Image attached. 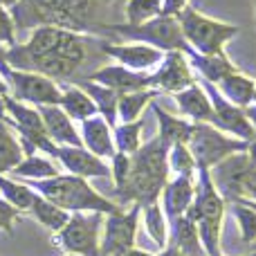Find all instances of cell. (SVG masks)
Here are the masks:
<instances>
[{
  "label": "cell",
  "instance_id": "obj_1",
  "mask_svg": "<svg viewBox=\"0 0 256 256\" xmlns=\"http://www.w3.org/2000/svg\"><path fill=\"white\" fill-rule=\"evenodd\" d=\"M7 61L14 68L32 70L48 79H66L86 61V38L70 30L40 25L34 30L27 45H14L9 50Z\"/></svg>",
  "mask_w": 256,
  "mask_h": 256
},
{
  "label": "cell",
  "instance_id": "obj_2",
  "mask_svg": "<svg viewBox=\"0 0 256 256\" xmlns=\"http://www.w3.org/2000/svg\"><path fill=\"white\" fill-rule=\"evenodd\" d=\"M106 0H20L14 7L18 27L54 25L61 30H99L94 22Z\"/></svg>",
  "mask_w": 256,
  "mask_h": 256
},
{
  "label": "cell",
  "instance_id": "obj_3",
  "mask_svg": "<svg viewBox=\"0 0 256 256\" xmlns=\"http://www.w3.org/2000/svg\"><path fill=\"white\" fill-rule=\"evenodd\" d=\"M168 146L160 137L150 140L142 148H137L135 158L130 160V173L120 191L122 200H135L137 204H153L160 191L166 186L168 173Z\"/></svg>",
  "mask_w": 256,
  "mask_h": 256
},
{
  "label": "cell",
  "instance_id": "obj_4",
  "mask_svg": "<svg viewBox=\"0 0 256 256\" xmlns=\"http://www.w3.org/2000/svg\"><path fill=\"white\" fill-rule=\"evenodd\" d=\"M36 189L43 194L45 200L52 204L66 209V212H84V209H92L97 214H120V207L112 204L110 200L102 198L88 186L84 178L76 176H56L50 178L45 182L34 184Z\"/></svg>",
  "mask_w": 256,
  "mask_h": 256
},
{
  "label": "cell",
  "instance_id": "obj_5",
  "mask_svg": "<svg viewBox=\"0 0 256 256\" xmlns=\"http://www.w3.org/2000/svg\"><path fill=\"white\" fill-rule=\"evenodd\" d=\"M189 216L194 222H198V234L202 240V248L209 256H218V236H220V222L225 214V202L218 196L216 186L212 182L209 168H200V194L196 198V204L189 207Z\"/></svg>",
  "mask_w": 256,
  "mask_h": 256
},
{
  "label": "cell",
  "instance_id": "obj_6",
  "mask_svg": "<svg viewBox=\"0 0 256 256\" xmlns=\"http://www.w3.org/2000/svg\"><path fill=\"white\" fill-rule=\"evenodd\" d=\"M178 22H180L184 40L194 45L198 52H202L204 56L220 54L222 45H225L232 36L238 34V27L236 25H225V22L204 18L191 7H184L178 14Z\"/></svg>",
  "mask_w": 256,
  "mask_h": 256
},
{
  "label": "cell",
  "instance_id": "obj_7",
  "mask_svg": "<svg viewBox=\"0 0 256 256\" xmlns=\"http://www.w3.org/2000/svg\"><path fill=\"white\" fill-rule=\"evenodd\" d=\"M99 30H115L117 34L128 36V38L144 40L150 48H162L168 52H189V43L184 40L180 30V22L176 16H158L142 25H102Z\"/></svg>",
  "mask_w": 256,
  "mask_h": 256
},
{
  "label": "cell",
  "instance_id": "obj_8",
  "mask_svg": "<svg viewBox=\"0 0 256 256\" xmlns=\"http://www.w3.org/2000/svg\"><path fill=\"white\" fill-rule=\"evenodd\" d=\"M186 144H189L198 168H209L234 153H245L250 142L225 137L209 124H194V132Z\"/></svg>",
  "mask_w": 256,
  "mask_h": 256
},
{
  "label": "cell",
  "instance_id": "obj_9",
  "mask_svg": "<svg viewBox=\"0 0 256 256\" xmlns=\"http://www.w3.org/2000/svg\"><path fill=\"white\" fill-rule=\"evenodd\" d=\"M212 182L225 194V198L238 202L256 194V166L250 162L248 153L230 155L214 166Z\"/></svg>",
  "mask_w": 256,
  "mask_h": 256
},
{
  "label": "cell",
  "instance_id": "obj_10",
  "mask_svg": "<svg viewBox=\"0 0 256 256\" xmlns=\"http://www.w3.org/2000/svg\"><path fill=\"white\" fill-rule=\"evenodd\" d=\"M99 220L102 216L92 214V216H70L68 225L56 236V243L63 250L76 254V256H102L99 254Z\"/></svg>",
  "mask_w": 256,
  "mask_h": 256
},
{
  "label": "cell",
  "instance_id": "obj_11",
  "mask_svg": "<svg viewBox=\"0 0 256 256\" xmlns=\"http://www.w3.org/2000/svg\"><path fill=\"white\" fill-rule=\"evenodd\" d=\"M7 79L12 81L14 97L20 102H32L38 106H56L61 104V92L54 86L52 79L36 72H20V70H9Z\"/></svg>",
  "mask_w": 256,
  "mask_h": 256
},
{
  "label": "cell",
  "instance_id": "obj_12",
  "mask_svg": "<svg viewBox=\"0 0 256 256\" xmlns=\"http://www.w3.org/2000/svg\"><path fill=\"white\" fill-rule=\"evenodd\" d=\"M140 207L135 204L128 214H110L106 220V236L102 243V256H124L128 250H132L137 236V218H140Z\"/></svg>",
  "mask_w": 256,
  "mask_h": 256
},
{
  "label": "cell",
  "instance_id": "obj_13",
  "mask_svg": "<svg viewBox=\"0 0 256 256\" xmlns=\"http://www.w3.org/2000/svg\"><path fill=\"white\" fill-rule=\"evenodd\" d=\"M207 90H209L212 102H214V117H216L214 124L225 128V130H230V132H234V135L240 137L243 142H252L256 137V132H254L252 124H250L248 115L243 112V108H238V106H234V104L220 99V94H218L216 90H212L209 86H207Z\"/></svg>",
  "mask_w": 256,
  "mask_h": 256
},
{
  "label": "cell",
  "instance_id": "obj_14",
  "mask_svg": "<svg viewBox=\"0 0 256 256\" xmlns=\"http://www.w3.org/2000/svg\"><path fill=\"white\" fill-rule=\"evenodd\" d=\"M90 81H99L102 86L115 90L117 94H128V92H140L142 88L153 84V76L148 74H135V72L126 70L122 66H108L104 70H97L90 74Z\"/></svg>",
  "mask_w": 256,
  "mask_h": 256
},
{
  "label": "cell",
  "instance_id": "obj_15",
  "mask_svg": "<svg viewBox=\"0 0 256 256\" xmlns=\"http://www.w3.org/2000/svg\"><path fill=\"white\" fill-rule=\"evenodd\" d=\"M56 158L68 166V171H72L76 178H90V176H108L110 168L97 158V155L84 150L81 146H61L56 150Z\"/></svg>",
  "mask_w": 256,
  "mask_h": 256
},
{
  "label": "cell",
  "instance_id": "obj_16",
  "mask_svg": "<svg viewBox=\"0 0 256 256\" xmlns=\"http://www.w3.org/2000/svg\"><path fill=\"white\" fill-rule=\"evenodd\" d=\"M153 84H160L168 92H180V90H186L189 86H194V76H191V70L186 66L184 56L180 52H168L164 66L153 76Z\"/></svg>",
  "mask_w": 256,
  "mask_h": 256
},
{
  "label": "cell",
  "instance_id": "obj_17",
  "mask_svg": "<svg viewBox=\"0 0 256 256\" xmlns=\"http://www.w3.org/2000/svg\"><path fill=\"white\" fill-rule=\"evenodd\" d=\"M104 52L115 56L117 61H122L124 66L132 68V70H144V68H150L155 63L162 61V52L150 45H108L104 43Z\"/></svg>",
  "mask_w": 256,
  "mask_h": 256
},
{
  "label": "cell",
  "instance_id": "obj_18",
  "mask_svg": "<svg viewBox=\"0 0 256 256\" xmlns=\"http://www.w3.org/2000/svg\"><path fill=\"white\" fill-rule=\"evenodd\" d=\"M40 117H43V124L50 140L61 142V144L68 146H81V137L76 135L70 117L63 110H58L56 106H40Z\"/></svg>",
  "mask_w": 256,
  "mask_h": 256
},
{
  "label": "cell",
  "instance_id": "obj_19",
  "mask_svg": "<svg viewBox=\"0 0 256 256\" xmlns=\"http://www.w3.org/2000/svg\"><path fill=\"white\" fill-rule=\"evenodd\" d=\"M164 207H166L168 218H180L182 214L189 209L191 200H194V186H191V176H180L173 180L171 184L164 186Z\"/></svg>",
  "mask_w": 256,
  "mask_h": 256
},
{
  "label": "cell",
  "instance_id": "obj_20",
  "mask_svg": "<svg viewBox=\"0 0 256 256\" xmlns=\"http://www.w3.org/2000/svg\"><path fill=\"white\" fill-rule=\"evenodd\" d=\"M178 104H180L182 112H184V115H189V117H194L198 124L216 120V117H214V106L209 104V99L204 97V92L196 84L189 86L184 92L178 94Z\"/></svg>",
  "mask_w": 256,
  "mask_h": 256
},
{
  "label": "cell",
  "instance_id": "obj_21",
  "mask_svg": "<svg viewBox=\"0 0 256 256\" xmlns=\"http://www.w3.org/2000/svg\"><path fill=\"white\" fill-rule=\"evenodd\" d=\"M218 86H220L222 94L230 99V104H234V106L245 108L254 102L256 84L252 79H248V76L238 74V72H232V74L222 76V79L218 81Z\"/></svg>",
  "mask_w": 256,
  "mask_h": 256
},
{
  "label": "cell",
  "instance_id": "obj_22",
  "mask_svg": "<svg viewBox=\"0 0 256 256\" xmlns=\"http://www.w3.org/2000/svg\"><path fill=\"white\" fill-rule=\"evenodd\" d=\"M84 142L90 148L92 155H112L115 158V146H112V137L108 132L106 122L102 120H86L84 122Z\"/></svg>",
  "mask_w": 256,
  "mask_h": 256
},
{
  "label": "cell",
  "instance_id": "obj_23",
  "mask_svg": "<svg viewBox=\"0 0 256 256\" xmlns=\"http://www.w3.org/2000/svg\"><path fill=\"white\" fill-rule=\"evenodd\" d=\"M155 115L160 117V140L171 148L173 144H186L194 132V124L189 122H182V120H176V117L166 115L160 106H153Z\"/></svg>",
  "mask_w": 256,
  "mask_h": 256
},
{
  "label": "cell",
  "instance_id": "obj_24",
  "mask_svg": "<svg viewBox=\"0 0 256 256\" xmlns=\"http://www.w3.org/2000/svg\"><path fill=\"white\" fill-rule=\"evenodd\" d=\"M176 248L182 256H204L198 227L191 218H176Z\"/></svg>",
  "mask_w": 256,
  "mask_h": 256
},
{
  "label": "cell",
  "instance_id": "obj_25",
  "mask_svg": "<svg viewBox=\"0 0 256 256\" xmlns=\"http://www.w3.org/2000/svg\"><path fill=\"white\" fill-rule=\"evenodd\" d=\"M30 212L38 218V222H43L45 227H50V230H54V232H61L63 227L68 225V220H70V214H68L66 209L56 207V204H52L50 200L38 198V196L34 198V204H32Z\"/></svg>",
  "mask_w": 256,
  "mask_h": 256
},
{
  "label": "cell",
  "instance_id": "obj_26",
  "mask_svg": "<svg viewBox=\"0 0 256 256\" xmlns=\"http://www.w3.org/2000/svg\"><path fill=\"white\" fill-rule=\"evenodd\" d=\"M61 106L66 108L68 117H72V120L86 122L88 117H92L97 112V106H94L92 99L76 88H70L66 94H61Z\"/></svg>",
  "mask_w": 256,
  "mask_h": 256
},
{
  "label": "cell",
  "instance_id": "obj_27",
  "mask_svg": "<svg viewBox=\"0 0 256 256\" xmlns=\"http://www.w3.org/2000/svg\"><path fill=\"white\" fill-rule=\"evenodd\" d=\"M84 88L88 90V94H92L94 106L97 110H102L106 115V122L110 126L117 124V102H120V94L115 90L106 88V86H92V84H84Z\"/></svg>",
  "mask_w": 256,
  "mask_h": 256
},
{
  "label": "cell",
  "instance_id": "obj_28",
  "mask_svg": "<svg viewBox=\"0 0 256 256\" xmlns=\"http://www.w3.org/2000/svg\"><path fill=\"white\" fill-rule=\"evenodd\" d=\"M22 162V148L12 137L9 128L0 122V173L12 171Z\"/></svg>",
  "mask_w": 256,
  "mask_h": 256
},
{
  "label": "cell",
  "instance_id": "obj_29",
  "mask_svg": "<svg viewBox=\"0 0 256 256\" xmlns=\"http://www.w3.org/2000/svg\"><path fill=\"white\" fill-rule=\"evenodd\" d=\"M162 14V0H128L126 18L128 25H142Z\"/></svg>",
  "mask_w": 256,
  "mask_h": 256
},
{
  "label": "cell",
  "instance_id": "obj_30",
  "mask_svg": "<svg viewBox=\"0 0 256 256\" xmlns=\"http://www.w3.org/2000/svg\"><path fill=\"white\" fill-rule=\"evenodd\" d=\"M189 56H191V61L202 70V74L207 76L209 81H220L222 76L236 72V68L232 66L222 54H214V56H194V54H189Z\"/></svg>",
  "mask_w": 256,
  "mask_h": 256
},
{
  "label": "cell",
  "instance_id": "obj_31",
  "mask_svg": "<svg viewBox=\"0 0 256 256\" xmlns=\"http://www.w3.org/2000/svg\"><path fill=\"white\" fill-rule=\"evenodd\" d=\"M150 99H155V90H146V92L140 90V92L120 94V102H117V106H120V117L126 122V124H130L132 120L140 117L142 108H144Z\"/></svg>",
  "mask_w": 256,
  "mask_h": 256
},
{
  "label": "cell",
  "instance_id": "obj_32",
  "mask_svg": "<svg viewBox=\"0 0 256 256\" xmlns=\"http://www.w3.org/2000/svg\"><path fill=\"white\" fill-rule=\"evenodd\" d=\"M0 191H2V196L7 198V202L12 204V207H16L18 212H20V209H32L34 198H36V194L30 186H22L12 180H4L2 176H0Z\"/></svg>",
  "mask_w": 256,
  "mask_h": 256
},
{
  "label": "cell",
  "instance_id": "obj_33",
  "mask_svg": "<svg viewBox=\"0 0 256 256\" xmlns=\"http://www.w3.org/2000/svg\"><path fill=\"white\" fill-rule=\"evenodd\" d=\"M14 171L22 178H56L58 176V168L54 166L52 162H48V160H43V158H36V155L22 160Z\"/></svg>",
  "mask_w": 256,
  "mask_h": 256
},
{
  "label": "cell",
  "instance_id": "obj_34",
  "mask_svg": "<svg viewBox=\"0 0 256 256\" xmlns=\"http://www.w3.org/2000/svg\"><path fill=\"white\" fill-rule=\"evenodd\" d=\"M144 220H146V227H148L150 238L158 243V248L166 245V227H164L162 212H160V207L155 202L144 207Z\"/></svg>",
  "mask_w": 256,
  "mask_h": 256
},
{
  "label": "cell",
  "instance_id": "obj_35",
  "mask_svg": "<svg viewBox=\"0 0 256 256\" xmlns=\"http://www.w3.org/2000/svg\"><path fill=\"white\" fill-rule=\"evenodd\" d=\"M140 130H142V122L137 124H124L117 128L115 132V140L117 146H120V153H137L140 148Z\"/></svg>",
  "mask_w": 256,
  "mask_h": 256
},
{
  "label": "cell",
  "instance_id": "obj_36",
  "mask_svg": "<svg viewBox=\"0 0 256 256\" xmlns=\"http://www.w3.org/2000/svg\"><path fill=\"white\" fill-rule=\"evenodd\" d=\"M234 214H236V218H238L243 240L245 243H254L256 240V212L252 207H248L245 202H236Z\"/></svg>",
  "mask_w": 256,
  "mask_h": 256
},
{
  "label": "cell",
  "instance_id": "obj_37",
  "mask_svg": "<svg viewBox=\"0 0 256 256\" xmlns=\"http://www.w3.org/2000/svg\"><path fill=\"white\" fill-rule=\"evenodd\" d=\"M173 155H171V168H176L180 176H191V168H194L196 160L189 153L186 144H173Z\"/></svg>",
  "mask_w": 256,
  "mask_h": 256
},
{
  "label": "cell",
  "instance_id": "obj_38",
  "mask_svg": "<svg viewBox=\"0 0 256 256\" xmlns=\"http://www.w3.org/2000/svg\"><path fill=\"white\" fill-rule=\"evenodd\" d=\"M128 173H130V158L126 153H115V184L117 191L124 189Z\"/></svg>",
  "mask_w": 256,
  "mask_h": 256
},
{
  "label": "cell",
  "instance_id": "obj_39",
  "mask_svg": "<svg viewBox=\"0 0 256 256\" xmlns=\"http://www.w3.org/2000/svg\"><path fill=\"white\" fill-rule=\"evenodd\" d=\"M2 43L14 48V22L9 18V14L4 12V7H0V45Z\"/></svg>",
  "mask_w": 256,
  "mask_h": 256
},
{
  "label": "cell",
  "instance_id": "obj_40",
  "mask_svg": "<svg viewBox=\"0 0 256 256\" xmlns=\"http://www.w3.org/2000/svg\"><path fill=\"white\" fill-rule=\"evenodd\" d=\"M16 216H18V209L12 207L9 202H4V200H0V230L12 232V225H14V220H16Z\"/></svg>",
  "mask_w": 256,
  "mask_h": 256
},
{
  "label": "cell",
  "instance_id": "obj_41",
  "mask_svg": "<svg viewBox=\"0 0 256 256\" xmlns=\"http://www.w3.org/2000/svg\"><path fill=\"white\" fill-rule=\"evenodd\" d=\"M186 0H162V14L160 16H178L184 9Z\"/></svg>",
  "mask_w": 256,
  "mask_h": 256
},
{
  "label": "cell",
  "instance_id": "obj_42",
  "mask_svg": "<svg viewBox=\"0 0 256 256\" xmlns=\"http://www.w3.org/2000/svg\"><path fill=\"white\" fill-rule=\"evenodd\" d=\"M245 153H248L250 162H252L254 166H256V137H254V140H252V142H250V144H248V150H245Z\"/></svg>",
  "mask_w": 256,
  "mask_h": 256
},
{
  "label": "cell",
  "instance_id": "obj_43",
  "mask_svg": "<svg viewBox=\"0 0 256 256\" xmlns=\"http://www.w3.org/2000/svg\"><path fill=\"white\" fill-rule=\"evenodd\" d=\"M245 115H248L250 124H252L254 132H256V104H254V106H248V110H245Z\"/></svg>",
  "mask_w": 256,
  "mask_h": 256
},
{
  "label": "cell",
  "instance_id": "obj_44",
  "mask_svg": "<svg viewBox=\"0 0 256 256\" xmlns=\"http://www.w3.org/2000/svg\"><path fill=\"white\" fill-rule=\"evenodd\" d=\"M7 66V52L2 50V45H0V70L4 72V74H9V68H4Z\"/></svg>",
  "mask_w": 256,
  "mask_h": 256
},
{
  "label": "cell",
  "instance_id": "obj_45",
  "mask_svg": "<svg viewBox=\"0 0 256 256\" xmlns=\"http://www.w3.org/2000/svg\"><path fill=\"white\" fill-rule=\"evenodd\" d=\"M160 256H182V254H180V250H178V248H176V245H173V248L164 250V252H162V254H160Z\"/></svg>",
  "mask_w": 256,
  "mask_h": 256
},
{
  "label": "cell",
  "instance_id": "obj_46",
  "mask_svg": "<svg viewBox=\"0 0 256 256\" xmlns=\"http://www.w3.org/2000/svg\"><path fill=\"white\" fill-rule=\"evenodd\" d=\"M20 0H0V7H16Z\"/></svg>",
  "mask_w": 256,
  "mask_h": 256
},
{
  "label": "cell",
  "instance_id": "obj_47",
  "mask_svg": "<svg viewBox=\"0 0 256 256\" xmlns=\"http://www.w3.org/2000/svg\"><path fill=\"white\" fill-rule=\"evenodd\" d=\"M124 256H150V254L142 252V250H128V252H126Z\"/></svg>",
  "mask_w": 256,
  "mask_h": 256
},
{
  "label": "cell",
  "instance_id": "obj_48",
  "mask_svg": "<svg viewBox=\"0 0 256 256\" xmlns=\"http://www.w3.org/2000/svg\"><path fill=\"white\" fill-rule=\"evenodd\" d=\"M0 122H4V99L0 97Z\"/></svg>",
  "mask_w": 256,
  "mask_h": 256
},
{
  "label": "cell",
  "instance_id": "obj_49",
  "mask_svg": "<svg viewBox=\"0 0 256 256\" xmlns=\"http://www.w3.org/2000/svg\"><path fill=\"white\" fill-rule=\"evenodd\" d=\"M0 94H4V97H7V86L2 84V79H0Z\"/></svg>",
  "mask_w": 256,
  "mask_h": 256
},
{
  "label": "cell",
  "instance_id": "obj_50",
  "mask_svg": "<svg viewBox=\"0 0 256 256\" xmlns=\"http://www.w3.org/2000/svg\"><path fill=\"white\" fill-rule=\"evenodd\" d=\"M254 99H256V88H254Z\"/></svg>",
  "mask_w": 256,
  "mask_h": 256
},
{
  "label": "cell",
  "instance_id": "obj_51",
  "mask_svg": "<svg viewBox=\"0 0 256 256\" xmlns=\"http://www.w3.org/2000/svg\"><path fill=\"white\" fill-rule=\"evenodd\" d=\"M70 256H76V254H70Z\"/></svg>",
  "mask_w": 256,
  "mask_h": 256
},
{
  "label": "cell",
  "instance_id": "obj_52",
  "mask_svg": "<svg viewBox=\"0 0 256 256\" xmlns=\"http://www.w3.org/2000/svg\"><path fill=\"white\" fill-rule=\"evenodd\" d=\"M252 256H256V254H252Z\"/></svg>",
  "mask_w": 256,
  "mask_h": 256
}]
</instances>
